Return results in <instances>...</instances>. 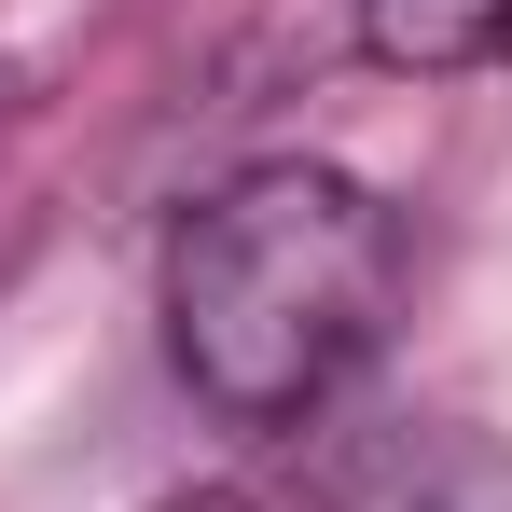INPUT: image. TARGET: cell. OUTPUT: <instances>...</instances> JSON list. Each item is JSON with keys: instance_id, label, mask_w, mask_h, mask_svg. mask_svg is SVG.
<instances>
[{"instance_id": "cell-1", "label": "cell", "mask_w": 512, "mask_h": 512, "mask_svg": "<svg viewBox=\"0 0 512 512\" xmlns=\"http://www.w3.org/2000/svg\"><path fill=\"white\" fill-rule=\"evenodd\" d=\"M402 222L346 167H250L167 236V360L236 429L333 402L388 333Z\"/></svg>"}, {"instance_id": "cell-3", "label": "cell", "mask_w": 512, "mask_h": 512, "mask_svg": "<svg viewBox=\"0 0 512 512\" xmlns=\"http://www.w3.org/2000/svg\"><path fill=\"white\" fill-rule=\"evenodd\" d=\"M416 512H512V457L499 443H443V485Z\"/></svg>"}, {"instance_id": "cell-2", "label": "cell", "mask_w": 512, "mask_h": 512, "mask_svg": "<svg viewBox=\"0 0 512 512\" xmlns=\"http://www.w3.org/2000/svg\"><path fill=\"white\" fill-rule=\"evenodd\" d=\"M499 42H512V0H360V56L374 70H416V84L485 70Z\"/></svg>"}, {"instance_id": "cell-4", "label": "cell", "mask_w": 512, "mask_h": 512, "mask_svg": "<svg viewBox=\"0 0 512 512\" xmlns=\"http://www.w3.org/2000/svg\"><path fill=\"white\" fill-rule=\"evenodd\" d=\"M167 512H263V499H167Z\"/></svg>"}]
</instances>
